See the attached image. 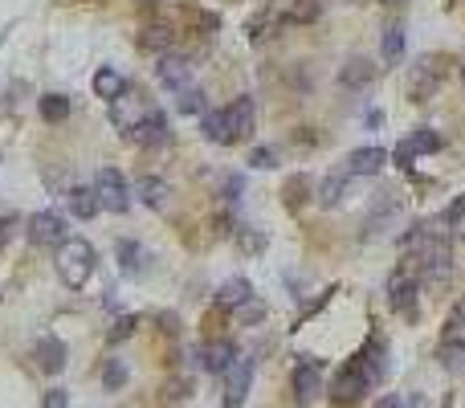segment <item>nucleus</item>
Returning a JSON list of instances; mask_svg holds the SVG:
<instances>
[{
  "label": "nucleus",
  "instance_id": "obj_1",
  "mask_svg": "<svg viewBox=\"0 0 465 408\" xmlns=\"http://www.w3.org/2000/svg\"><path fill=\"white\" fill-rule=\"evenodd\" d=\"M253 135V98H237L225 111L204 114V139L212 143H237V139Z\"/></svg>",
  "mask_w": 465,
  "mask_h": 408
},
{
  "label": "nucleus",
  "instance_id": "obj_2",
  "mask_svg": "<svg viewBox=\"0 0 465 408\" xmlns=\"http://www.w3.org/2000/svg\"><path fill=\"white\" fill-rule=\"evenodd\" d=\"M383 375V359H380V347H367L363 355H355L347 367L339 372L334 380V400H359L375 380Z\"/></svg>",
  "mask_w": 465,
  "mask_h": 408
},
{
  "label": "nucleus",
  "instance_id": "obj_3",
  "mask_svg": "<svg viewBox=\"0 0 465 408\" xmlns=\"http://www.w3.org/2000/svg\"><path fill=\"white\" fill-rule=\"evenodd\" d=\"M57 277H62L70 290H78V286H86V277L94 274V245L86 241V237H65L62 245H57Z\"/></svg>",
  "mask_w": 465,
  "mask_h": 408
},
{
  "label": "nucleus",
  "instance_id": "obj_4",
  "mask_svg": "<svg viewBox=\"0 0 465 408\" xmlns=\"http://www.w3.org/2000/svg\"><path fill=\"white\" fill-rule=\"evenodd\" d=\"M449 241L441 233H424L421 241H416V269H421L424 282H445L449 277Z\"/></svg>",
  "mask_w": 465,
  "mask_h": 408
},
{
  "label": "nucleus",
  "instance_id": "obj_5",
  "mask_svg": "<svg viewBox=\"0 0 465 408\" xmlns=\"http://www.w3.org/2000/svg\"><path fill=\"white\" fill-rule=\"evenodd\" d=\"M94 196H98V209H111V212H122L131 204V192H127V180H122L119 168H102L94 180Z\"/></svg>",
  "mask_w": 465,
  "mask_h": 408
},
{
  "label": "nucleus",
  "instance_id": "obj_6",
  "mask_svg": "<svg viewBox=\"0 0 465 408\" xmlns=\"http://www.w3.org/2000/svg\"><path fill=\"white\" fill-rule=\"evenodd\" d=\"M441 359H445V364H453V367L465 359V298H457L453 310H449L445 339H441Z\"/></svg>",
  "mask_w": 465,
  "mask_h": 408
},
{
  "label": "nucleus",
  "instance_id": "obj_7",
  "mask_svg": "<svg viewBox=\"0 0 465 408\" xmlns=\"http://www.w3.org/2000/svg\"><path fill=\"white\" fill-rule=\"evenodd\" d=\"M416 290H421L416 274L396 269V274L388 277V306L396 310V315H412V310H416Z\"/></svg>",
  "mask_w": 465,
  "mask_h": 408
},
{
  "label": "nucleus",
  "instance_id": "obj_8",
  "mask_svg": "<svg viewBox=\"0 0 465 408\" xmlns=\"http://www.w3.org/2000/svg\"><path fill=\"white\" fill-rule=\"evenodd\" d=\"M29 241L62 245L65 241V220L57 217V212H33V217H29Z\"/></svg>",
  "mask_w": 465,
  "mask_h": 408
},
{
  "label": "nucleus",
  "instance_id": "obj_9",
  "mask_svg": "<svg viewBox=\"0 0 465 408\" xmlns=\"http://www.w3.org/2000/svg\"><path fill=\"white\" fill-rule=\"evenodd\" d=\"M127 135L135 139V143H143V147H160V143H168V119H163L160 111H147L143 119L127 131Z\"/></svg>",
  "mask_w": 465,
  "mask_h": 408
},
{
  "label": "nucleus",
  "instance_id": "obj_10",
  "mask_svg": "<svg viewBox=\"0 0 465 408\" xmlns=\"http://www.w3.org/2000/svg\"><path fill=\"white\" fill-rule=\"evenodd\" d=\"M225 375H228V396H225V404H228V408H241L245 392H249V380H253V359L237 355V364L228 367Z\"/></svg>",
  "mask_w": 465,
  "mask_h": 408
},
{
  "label": "nucleus",
  "instance_id": "obj_11",
  "mask_svg": "<svg viewBox=\"0 0 465 408\" xmlns=\"http://www.w3.org/2000/svg\"><path fill=\"white\" fill-rule=\"evenodd\" d=\"M383 163H388L383 147H359V151L347 155V176H375Z\"/></svg>",
  "mask_w": 465,
  "mask_h": 408
},
{
  "label": "nucleus",
  "instance_id": "obj_12",
  "mask_svg": "<svg viewBox=\"0 0 465 408\" xmlns=\"http://www.w3.org/2000/svg\"><path fill=\"white\" fill-rule=\"evenodd\" d=\"M37 367L49 375H57L65 367V343L57 339V335H45V339H37Z\"/></svg>",
  "mask_w": 465,
  "mask_h": 408
},
{
  "label": "nucleus",
  "instance_id": "obj_13",
  "mask_svg": "<svg viewBox=\"0 0 465 408\" xmlns=\"http://www.w3.org/2000/svg\"><path fill=\"white\" fill-rule=\"evenodd\" d=\"M233 364H237V347L228 339H217V343L204 347V367H208L212 375H225Z\"/></svg>",
  "mask_w": 465,
  "mask_h": 408
},
{
  "label": "nucleus",
  "instance_id": "obj_14",
  "mask_svg": "<svg viewBox=\"0 0 465 408\" xmlns=\"http://www.w3.org/2000/svg\"><path fill=\"white\" fill-rule=\"evenodd\" d=\"M188 73H192V65H188V57H176L168 53L160 62V82L168 90H188Z\"/></svg>",
  "mask_w": 465,
  "mask_h": 408
},
{
  "label": "nucleus",
  "instance_id": "obj_15",
  "mask_svg": "<svg viewBox=\"0 0 465 408\" xmlns=\"http://www.w3.org/2000/svg\"><path fill=\"white\" fill-rule=\"evenodd\" d=\"M294 392H298L302 404L318 396V364L315 359H302V364L294 367Z\"/></svg>",
  "mask_w": 465,
  "mask_h": 408
},
{
  "label": "nucleus",
  "instance_id": "obj_16",
  "mask_svg": "<svg viewBox=\"0 0 465 408\" xmlns=\"http://www.w3.org/2000/svg\"><path fill=\"white\" fill-rule=\"evenodd\" d=\"M400 217V196L396 192H380L372 204V217H367V233H380V220Z\"/></svg>",
  "mask_w": 465,
  "mask_h": 408
},
{
  "label": "nucleus",
  "instance_id": "obj_17",
  "mask_svg": "<svg viewBox=\"0 0 465 408\" xmlns=\"http://www.w3.org/2000/svg\"><path fill=\"white\" fill-rule=\"evenodd\" d=\"M127 90V82H122V73L119 70H111V65H102V70L94 73V94L98 98H106V102H114V98Z\"/></svg>",
  "mask_w": 465,
  "mask_h": 408
},
{
  "label": "nucleus",
  "instance_id": "obj_18",
  "mask_svg": "<svg viewBox=\"0 0 465 408\" xmlns=\"http://www.w3.org/2000/svg\"><path fill=\"white\" fill-rule=\"evenodd\" d=\"M380 53H383V62H400V53H404V24H400V21L383 24V33H380Z\"/></svg>",
  "mask_w": 465,
  "mask_h": 408
},
{
  "label": "nucleus",
  "instance_id": "obj_19",
  "mask_svg": "<svg viewBox=\"0 0 465 408\" xmlns=\"http://www.w3.org/2000/svg\"><path fill=\"white\" fill-rule=\"evenodd\" d=\"M217 302L225 310H237V306H245V302H253V290H249V282H241V277H233V282H225L217 290Z\"/></svg>",
  "mask_w": 465,
  "mask_h": 408
},
{
  "label": "nucleus",
  "instance_id": "obj_20",
  "mask_svg": "<svg viewBox=\"0 0 465 408\" xmlns=\"http://www.w3.org/2000/svg\"><path fill=\"white\" fill-rule=\"evenodd\" d=\"M372 78H375V65L367 62V57H351V62L343 65V73H339L343 86H367Z\"/></svg>",
  "mask_w": 465,
  "mask_h": 408
},
{
  "label": "nucleus",
  "instance_id": "obj_21",
  "mask_svg": "<svg viewBox=\"0 0 465 408\" xmlns=\"http://www.w3.org/2000/svg\"><path fill=\"white\" fill-rule=\"evenodd\" d=\"M119 261H122V274H143V266H147V253H143V245L139 241H119Z\"/></svg>",
  "mask_w": 465,
  "mask_h": 408
},
{
  "label": "nucleus",
  "instance_id": "obj_22",
  "mask_svg": "<svg viewBox=\"0 0 465 408\" xmlns=\"http://www.w3.org/2000/svg\"><path fill=\"white\" fill-rule=\"evenodd\" d=\"M70 209H73V217H82V220H90L98 212V196H94V188H70Z\"/></svg>",
  "mask_w": 465,
  "mask_h": 408
},
{
  "label": "nucleus",
  "instance_id": "obj_23",
  "mask_svg": "<svg viewBox=\"0 0 465 408\" xmlns=\"http://www.w3.org/2000/svg\"><path fill=\"white\" fill-rule=\"evenodd\" d=\"M277 13L286 16V21H315L318 16V0H282V5H277Z\"/></svg>",
  "mask_w": 465,
  "mask_h": 408
},
{
  "label": "nucleus",
  "instance_id": "obj_24",
  "mask_svg": "<svg viewBox=\"0 0 465 408\" xmlns=\"http://www.w3.org/2000/svg\"><path fill=\"white\" fill-rule=\"evenodd\" d=\"M429 155V151H441V135H432V131H416L412 139H408L404 147H400V160H408V155Z\"/></svg>",
  "mask_w": 465,
  "mask_h": 408
},
{
  "label": "nucleus",
  "instance_id": "obj_25",
  "mask_svg": "<svg viewBox=\"0 0 465 408\" xmlns=\"http://www.w3.org/2000/svg\"><path fill=\"white\" fill-rule=\"evenodd\" d=\"M139 196H143V204H151V209H163V204H168V184L155 176H143L139 180Z\"/></svg>",
  "mask_w": 465,
  "mask_h": 408
},
{
  "label": "nucleus",
  "instance_id": "obj_26",
  "mask_svg": "<svg viewBox=\"0 0 465 408\" xmlns=\"http://www.w3.org/2000/svg\"><path fill=\"white\" fill-rule=\"evenodd\" d=\"M37 111H41V119H45V122H62L65 114H70V98H65V94H45L37 102Z\"/></svg>",
  "mask_w": 465,
  "mask_h": 408
},
{
  "label": "nucleus",
  "instance_id": "obj_27",
  "mask_svg": "<svg viewBox=\"0 0 465 408\" xmlns=\"http://www.w3.org/2000/svg\"><path fill=\"white\" fill-rule=\"evenodd\" d=\"M176 106H179V114H200L204 111V94L188 86V90H179V102Z\"/></svg>",
  "mask_w": 465,
  "mask_h": 408
},
{
  "label": "nucleus",
  "instance_id": "obj_28",
  "mask_svg": "<svg viewBox=\"0 0 465 408\" xmlns=\"http://www.w3.org/2000/svg\"><path fill=\"white\" fill-rule=\"evenodd\" d=\"M102 384H106V388H122V384H127V367H122L119 359H111V364H106V372H102Z\"/></svg>",
  "mask_w": 465,
  "mask_h": 408
},
{
  "label": "nucleus",
  "instance_id": "obj_29",
  "mask_svg": "<svg viewBox=\"0 0 465 408\" xmlns=\"http://www.w3.org/2000/svg\"><path fill=\"white\" fill-rule=\"evenodd\" d=\"M339 192H343V176H331V180H323V188H318V200L334 204L339 200Z\"/></svg>",
  "mask_w": 465,
  "mask_h": 408
},
{
  "label": "nucleus",
  "instance_id": "obj_30",
  "mask_svg": "<svg viewBox=\"0 0 465 408\" xmlns=\"http://www.w3.org/2000/svg\"><path fill=\"white\" fill-rule=\"evenodd\" d=\"M143 45L147 49H168L171 45V33L168 29H147L143 33Z\"/></svg>",
  "mask_w": 465,
  "mask_h": 408
},
{
  "label": "nucleus",
  "instance_id": "obj_31",
  "mask_svg": "<svg viewBox=\"0 0 465 408\" xmlns=\"http://www.w3.org/2000/svg\"><path fill=\"white\" fill-rule=\"evenodd\" d=\"M70 404V396H65V388H49L45 400H41V408H65Z\"/></svg>",
  "mask_w": 465,
  "mask_h": 408
},
{
  "label": "nucleus",
  "instance_id": "obj_32",
  "mask_svg": "<svg viewBox=\"0 0 465 408\" xmlns=\"http://www.w3.org/2000/svg\"><path fill=\"white\" fill-rule=\"evenodd\" d=\"M249 163H253V168H274V151H269V147H257Z\"/></svg>",
  "mask_w": 465,
  "mask_h": 408
},
{
  "label": "nucleus",
  "instance_id": "obj_33",
  "mask_svg": "<svg viewBox=\"0 0 465 408\" xmlns=\"http://www.w3.org/2000/svg\"><path fill=\"white\" fill-rule=\"evenodd\" d=\"M131 331H135V318H131V315H127V318H119V323H114L111 339H127V335H131Z\"/></svg>",
  "mask_w": 465,
  "mask_h": 408
},
{
  "label": "nucleus",
  "instance_id": "obj_34",
  "mask_svg": "<svg viewBox=\"0 0 465 408\" xmlns=\"http://www.w3.org/2000/svg\"><path fill=\"white\" fill-rule=\"evenodd\" d=\"M383 408H400V400H396V396H388V400H383Z\"/></svg>",
  "mask_w": 465,
  "mask_h": 408
},
{
  "label": "nucleus",
  "instance_id": "obj_35",
  "mask_svg": "<svg viewBox=\"0 0 465 408\" xmlns=\"http://www.w3.org/2000/svg\"><path fill=\"white\" fill-rule=\"evenodd\" d=\"M388 5H404V0H388Z\"/></svg>",
  "mask_w": 465,
  "mask_h": 408
},
{
  "label": "nucleus",
  "instance_id": "obj_36",
  "mask_svg": "<svg viewBox=\"0 0 465 408\" xmlns=\"http://www.w3.org/2000/svg\"><path fill=\"white\" fill-rule=\"evenodd\" d=\"M461 82H465V70H461Z\"/></svg>",
  "mask_w": 465,
  "mask_h": 408
}]
</instances>
